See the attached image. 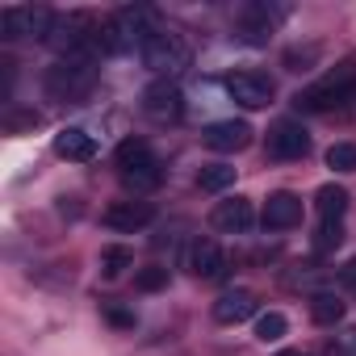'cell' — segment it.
<instances>
[{"instance_id": "4fadbf2b", "label": "cell", "mask_w": 356, "mask_h": 356, "mask_svg": "<svg viewBox=\"0 0 356 356\" xmlns=\"http://www.w3.org/2000/svg\"><path fill=\"white\" fill-rule=\"evenodd\" d=\"M260 222H264L268 231H289V227H298V222H302V197H298V193H289V189L268 193Z\"/></svg>"}, {"instance_id": "83f0119b", "label": "cell", "mask_w": 356, "mask_h": 356, "mask_svg": "<svg viewBox=\"0 0 356 356\" xmlns=\"http://www.w3.org/2000/svg\"><path fill=\"white\" fill-rule=\"evenodd\" d=\"M5 126H9V130H22V126H38V113H9V118H5Z\"/></svg>"}, {"instance_id": "9a60e30c", "label": "cell", "mask_w": 356, "mask_h": 356, "mask_svg": "<svg viewBox=\"0 0 356 356\" xmlns=\"http://www.w3.org/2000/svg\"><path fill=\"white\" fill-rule=\"evenodd\" d=\"M256 310H260V302H256L252 289H227V293L214 302V318H218L222 327H239V323H248Z\"/></svg>"}, {"instance_id": "44dd1931", "label": "cell", "mask_w": 356, "mask_h": 356, "mask_svg": "<svg viewBox=\"0 0 356 356\" xmlns=\"http://www.w3.org/2000/svg\"><path fill=\"white\" fill-rule=\"evenodd\" d=\"M130 264H134V252H130V248H122V243H113V248H105V252H101V273H105L109 281H113V277H122Z\"/></svg>"}, {"instance_id": "d4e9b609", "label": "cell", "mask_w": 356, "mask_h": 356, "mask_svg": "<svg viewBox=\"0 0 356 356\" xmlns=\"http://www.w3.org/2000/svg\"><path fill=\"white\" fill-rule=\"evenodd\" d=\"M327 356H356V327H339L327 343Z\"/></svg>"}, {"instance_id": "f1b7e54d", "label": "cell", "mask_w": 356, "mask_h": 356, "mask_svg": "<svg viewBox=\"0 0 356 356\" xmlns=\"http://www.w3.org/2000/svg\"><path fill=\"white\" fill-rule=\"evenodd\" d=\"M339 285H343V289H352V293H356V256H352V260H348V264H343V268H339Z\"/></svg>"}, {"instance_id": "484cf974", "label": "cell", "mask_w": 356, "mask_h": 356, "mask_svg": "<svg viewBox=\"0 0 356 356\" xmlns=\"http://www.w3.org/2000/svg\"><path fill=\"white\" fill-rule=\"evenodd\" d=\"M101 314H105L113 327H122V331H130V327L138 323V318H134V310H130V306H122V302H105V306H101Z\"/></svg>"}, {"instance_id": "4316f807", "label": "cell", "mask_w": 356, "mask_h": 356, "mask_svg": "<svg viewBox=\"0 0 356 356\" xmlns=\"http://www.w3.org/2000/svg\"><path fill=\"white\" fill-rule=\"evenodd\" d=\"M314 59H318V47H306V51L293 47V51H285V67H289V72H306Z\"/></svg>"}, {"instance_id": "3957f363", "label": "cell", "mask_w": 356, "mask_h": 356, "mask_svg": "<svg viewBox=\"0 0 356 356\" xmlns=\"http://www.w3.org/2000/svg\"><path fill=\"white\" fill-rule=\"evenodd\" d=\"M42 84L55 101H84L97 84V59H59L55 67H47Z\"/></svg>"}, {"instance_id": "2e32d148", "label": "cell", "mask_w": 356, "mask_h": 356, "mask_svg": "<svg viewBox=\"0 0 356 356\" xmlns=\"http://www.w3.org/2000/svg\"><path fill=\"white\" fill-rule=\"evenodd\" d=\"M55 155H63V159H72V163H88V159L97 155V138H92L84 126H63V130L55 134Z\"/></svg>"}, {"instance_id": "ffe728a7", "label": "cell", "mask_w": 356, "mask_h": 356, "mask_svg": "<svg viewBox=\"0 0 356 356\" xmlns=\"http://www.w3.org/2000/svg\"><path fill=\"white\" fill-rule=\"evenodd\" d=\"M197 185H202L206 193H222V189L235 185V168H231V163H206V168L197 172Z\"/></svg>"}, {"instance_id": "8fae6325", "label": "cell", "mask_w": 356, "mask_h": 356, "mask_svg": "<svg viewBox=\"0 0 356 356\" xmlns=\"http://www.w3.org/2000/svg\"><path fill=\"white\" fill-rule=\"evenodd\" d=\"M202 143H206L210 151L235 155V151H243V147L252 143V126H248V122H239V118H227V122H210V126L202 130Z\"/></svg>"}, {"instance_id": "30bf717a", "label": "cell", "mask_w": 356, "mask_h": 356, "mask_svg": "<svg viewBox=\"0 0 356 356\" xmlns=\"http://www.w3.org/2000/svg\"><path fill=\"white\" fill-rule=\"evenodd\" d=\"M310 151V134L298 118H281L268 130V155L273 159H302Z\"/></svg>"}, {"instance_id": "7c38bea8", "label": "cell", "mask_w": 356, "mask_h": 356, "mask_svg": "<svg viewBox=\"0 0 356 356\" xmlns=\"http://www.w3.org/2000/svg\"><path fill=\"white\" fill-rule=\"evenodd\" d=\"M101 218H105L109 231L134 235V231H147V227L155 222V206H151V202H113Z\"/></svg>"}, {"instance_id": "ac0fdd59", "label": "cell", "mask_w": 356, "mask_h": 356, "mask_svg": "<svg viewBox=\"0 0 356 356\" xmlns=\"http://www.w3.org/2000/svg\"><path fill=\"white\" fill-rule=\"evenodd\" d=\"M314 210H318L323 222H339V218L348 214V189H343V185H323V189L314 193Z\"/></svg>"}, {"instance_id": "d6986e66", "label": "cell", "mask_w": 356, "mask_h": 356, "mask_svg": "<svg viewBox=\"0 0 356 356\" xmlns=\"http://www.w3.org/2000/svg\"><path fill=\"white\" fill-rule=\"evenodd\" d=\"M285 331H289V318H285L281 310H264V314H256V339H260V343H281Z\"/></svg>"}, {"instance_id": "603a6c76", "label": "cell", "mask_w": 356, "mask_h": 356, "mask_svg": "<svg viewBox=\"0 0 356 356\" xmlns=\"http://www.w3.org/2000/svg\"><path fill=\"white\" fill-rule=\"evenodd\" d=\"M134 289H143V293H159V289H168V268H163V264H147V268H138V273H134Z\"/></svg>"}, {"instance_id": "ba28073f", "label": "cell", "mask_w": 356, "mask_h": 356, "mask_svg": "<svg viewBox=\"0 0 356 356\" xmlns=\"http://www.w3.org/2000/svg\"><path fill=\"white\" fill-rule=\"evenodd\" d=\"M185 268L197 277V281H227V252L214 243V239H193L189 243V256H185Z\"/></svg>"}, {"instance_id": "5b68a950", "label": "cell", "mask_w": 356, "mask_h": 356, "mask_svg": "<svg viewBox=\"0 0 356 356\" xmlns=\"http://www.w3.org/2000/svg\"><path fill=\"white\" fill-rule=\"evenodd\" d=\"M51 22L55 13L42 5H9V9H0V38H42L47 42Z\"/></svg>"}, {"instance_id": "f546056e", "label": "cell", "mask_w": 356, "mask_h": 356, "mask_svg": "<svg viewBox=\"0 0 356 356\" xmlns=\"http://www.w3.org/2000/svg\"><path fill=\"white\" fill-rule=\"evenodd\" d=\"M281 356H302V352H281Z\"/></svg>"}, {"instance_id": "6da1fadb", "label": "cell", "mask_w": 356, "mask_h": 356, "mask_svg": "<svg viewBox=\"0 0 356 356\" xmlns=\"http://www.w3.org/2000/svg\"><path fill=\"white\" fill-rule=\"evenodd\" d=\"M298 109L306 113H331V109H348L356 101V63H335L323 80H314L310 88H302Z\"/></svg>"}, {"instance_id": "5bb4252c", "label": "cell", "mask_w": 356, "mask_h": 356, "mask_svg": "<svg viewBox=\"0 0 356 356\" xmlns=\"http://www.w3.org/2000/svg\"><path fill=\"white\" fill-rule=\"evenodd\" d=\"M210 222H214L222 235H248V231H252V222H256V210H252V202H248V197H227V202H218V206H214Z\"/></svg>"}, {"instance_id": "e0dca14e", "label": "cell", "mask_w": 356, "mask_h": 356, "mask_svg": "<svg viewBox=\"0 0 356 356\" xmlns=\"http://www.w3.org/2000/svg\"><path fill=\"white\" fill-rule=\"evenodd\" d=\"M343 314H348V302H343L335 289H314V293H310V318H314L318 327H339Z\"/></svg>"}, {"instance_id": "9c48e42d", "label": "cell", "mask_w": 356, "mask_h": 356, "mask_svg": "<svg viewBox=\"0 0 356 356\" xmlns=\"http://www.w3.org/2000/svg\"><path fill=\"white\" fill-rule=\"evenodd\" d=\"M273 80L264 76V72H235V76H227V97L231 101H239L243 109H264L268 101H273Z\"/></svg>"}, {"instance_id": "8992f818", "label": "cell", "mask_w": 356, "mask_h": 356, "mask_svg": "<svg viewBox=\"0 0 356 356\" xmlns=\"http://www.w3.org/2000/svg\"><path fill=\"white\" fill-rule=\"evenodd\" d=\"M285 17H289V5H264V0H256V5H248L239 13V38L248 47H264Z\"/></svg>"}, {"instance_id": "7a4b0ae2", "label": "cell", "mask_w": 356, "mask_h": 356, "mask_svg": "<svg viewBox=\"0 0 356 356\" xmlns=\"http://www.w3.org/2000/svg\"><path fill=\"white\" fill-rule=\"evenodd\" d=\"M118 168H122V185L130 193H151L163 181V163L155 159V151L143 138H126L118 143Z\"/></svg>"}, {"instance_id": "7402d4cb", "label": "cell", "mask_w": 356, "mask_h": 356, "mask_svg": "<svg viewBox=\"0 0 356 356\" xmlns=\"http://www.w3.org/2000/svg\"><path fill=\"white\" fill-rule=\"evenodd\" d=\"M343 243V222H323L318 231H314V239H310V248L318 252V256H327V252H335Z\"/></svg>"}, {"instance_id": "52a82bcc", "label": "cell", "mask_w": 356, "mask_h": 356, "mask_svg": "<svg viewBox=\"0 0 356 356\" xmlns=\"http://www.w3.org/2000/svg\"><path fill=\"white\" fill-rule=\"evenodd\" d=\"M143 113H147L151 122H176V118L185 113V92H181V84H172V80L147 84V92H143Z\"/></svg>"}, {"instance_id": "277c9868", "label": "cell", "mask_w": 356, "mask_h": 356, "mask_svg": "<svg viewBox=\"0 0 356 356\" xmlns=\"http://www.w3.org/2000/svg\"><path fill=\"white\" fill-rule=\"evenodd\" d=\"M138 59H143L151 72H159V76L168 80L172 72H181V67L189 63V42H185V34H181V30L159 26V30L138 47Z\"/></svg>"}, {"instance_id": "cb8c5ba5", "label": "cell", "mask_w": 356, "mask_h": 356, "mask_svg": "<svg viewBox=\"0 0 356 356\" xmlns=\"http://www.w3.org/2000/svg\"><path fill=\"white\" fill-rule=\"evenodd\" d=\"M327 168H335V172H356V143H331V147H327Z\"/></svg>"}]
</instances>
